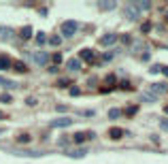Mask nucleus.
I'll list each match as a JSON object with an SVG mask.
<instances>
[{
    "mask_svg": "<svg viewBox=\"0 0 168 164\" xmlns=\"http://www.w3.org/2000/svg\"><path fill=\"white\" fill-rule=\"evenodd\" d=\"M77 28H79V24H77V21H73V19H68V21L62 24V34H64L66 39H68V36H73V34L77 32Z\"/></svg>",
    "mask_w": 168,
    "mask_h": 164,
    "instance_id": "obj_1",
    "label": "nucleus"
},
{
    "mask_svg": "<svg viewBox=\"0 0 168 164\" xmlns=\"http://www.w3.org/2000/svg\"><path fill=\"white\" fill-rule=\"evenodd\" d=\"M117 83V77L115 75H109L107 79H104V83H102V87H100V92L102 94H109V92H113V85Z\"/></svg>",
    "mask_w": 168,
    "mask_h": 164,
    "instance_id": "obj_2",
    "label": "nucleus"
},
{
    "mask_svg": "<svg viewBox=\"0 0 168 164\" xmlns=\"http://www.w3.org/2000/svg\"><path fill=\"white\" fill-rule=\"evenodd\" d=\"M123 17L134 21L136 17H138V6H136V4H128V6H123Z\"/></svg>",
    "mask_w": 168,
    "mask_h": 164,
    "instance_id": "obj_3",
    "label": "nucleus"
},
{
    "mask_svg": "<svg viewBox=\"0 0 168 164\" xmlns=\"http://www.w3.org/2000/svg\"><path fill=\"white\" fill-rule=\"evenodd\" d=\"M32 58H34V64H38V66H45L47 62H49V53H45V51H36Z\"/></svg>",
    "mask_w": 168,
    "mask_h": 164,
    "instance_id": "obj_4",
    "label": "nucleus"
},
{
    "mask_svg": "<svg viewBox=\"0 0 168 164\" xmlns=\"http://www.w3.org/2000/svg\"><path fill=\"white\" fill-rule=\"evenodd\" d=\"M73 124V120L70 117H60V120H51L49 126H53V128H64V126H70Z\"/></svg>",
    "mask_w": 168,
    "mask_h": 164,
    "instance_id": "obj_5",
    "label": "nucleus"
},
{
    "mask_svg": "<svg viewBox=\"0 0 168 164\" xmlns=\"http://www.w3.org/2000/svg\"><path fill=\"white\" fill-rule=\"evenodd\" d=\"M115 41H117V36H115V34H104L102 39H100V45H104V47H111Z\"/></svg>",
    "mask_w": 168,
    "mask_h": 164,
    "instance_id": "obj_6",
    "label": "nucleus"
},
{
    "mask_svg": "<svg viewBox=\"0 0 168 164\" xmlns=\"http://www.w3.org/2000/svg\"><path fill=\"white\" fill-rule=\"evenodd\" d=\"M66 68L68 70H79V68H81V60H79V58H70L66 62Z\"/></svg>",
    "mask_w": 168,
    "mask_h": 164,
    "instance_id": "obj_7",
    "label": "nucleus"
},
{
    "mask_svg": "<svg viewBox=\"0 0 168 164\" xmlns=\"http://www.w3.org/2000/svg\"><path fill=\"white\" fill-rule=\"evenodd\" d=\"M15 32L11 28H0V41H9V39H13Z\"/></svg>",
    "mask_w": 168,
    "mask_h": 164,
    "instance_id": "obj_8",
    "label": "nucleus"
},
{
    "mask_svg": "<svg viewBox=\"0 0 168 164\" xmlns=\"http://www.w3.org/2000/svg\"><path fill=\"white\" fill-rule=\"evenodd\" d=\"M166 83H151V87H149V92H155V96L157 94H162V92H166Z\"/></svg>",
    "mask_w": 168,
    "mask_h": 164,
    "instance_id": "obj_9",
    "label": "nucleus"
},
{
    "mask_svg": "<svg viewBox=\"0 0 168 164\" xmlns=\"http://www.w3.org/2000/svg\"><path fill=\"white\" fill-rule=\"evenodd\" d=\"M92 136H94V134H92V132H87V134H85V132H77V134H75V136H73V139H75V141H77V143H83V141H85V139H92Z\"/></svg>",
    "mask_w": 168,
    "mask_h": 164,
    "instance_id": "obj_10",
    "label": "nucleus"
},
{
    "mask_svg": "<svg viewBox=\"0 0 168 164\" xmlns=\"http://www.w3.org/2000/svg\"><path fill=\"white\" fill-rule=\"evenodd\" d=\"M19 36H21L23 41H28L30 36H32V28H30V26H23V28L19 30Z\"/></svg>",
    "mask_w": 168,
    "mask_h": 164,
    "instance_id": "obj_11",
    "label": "nucleus"
},
{
    "mask_svg": "<svg viewBox=\"0 0 168 164\" xmlns=\"http://www.w3.org/2000/svg\"><path fill=\"white\" fill-rule=\"evenodd\" d=\"M66 153H68L70 158H83L87 151H85V149H70V151H66Z\"/></svg>",
    "mask_w": 168,
    "mask_h": 164,
    "instance_id": "obj_12",
    "label": "nucleus"
},
{
    "mask_svg": "<svg viewBox=\"0 0 168 164\" xmlns=\"http://www.w3.org/2000/svg\"><path fill=\"white\" fill-rule=\"evenodd\" d=\"M6 68H11V60L6 56H0V70H6Z\"/></svg>",
    "mask_w": 168,
    "mask_h": 164,
    "instance_id": "obj_13",
    "label": "nucleus"
},
{
    "mask_svg": "<svg viewBox=\"0 0 168 164\" xmlns=\"http://www.w3.org/2000/svg\"><path fill=\"white\" fill-rule=\"evenodd\" d=\"M0 85H2V87H9V90L17 87V83H15V81H9V79H4V77H0Z\"/></svg>",
    "mask_w": 168,
    "mask_h": 164,
    "instance_id": "obj_14",
    "label": "nucleus"
},
{
    "mask_svg": "<svg viewBox=\"0 0 168 164\" xmlns=\"http://www.w3.org/2000/svg\"><path fill=\"white\" fill-rule=\"evenodd\" d=\"M30 141H32V136H30V134H19V136H17V139H15V143H21V145L30 143Z\"/></svg>",
    "mask_w": 168,
    "mask_h": 164,
    "instance_id": "obj_15",
    "label": "nucleus"
},
{
    "mask_svg": "<svg viewBox=\"0 0 168 164\" xmlns=\"http://www.w3.org/2000/svg\"><path fill=\"white\" fill-rule=\"evenodd\" d=\"M81 58H83V60H92V58H94V51H92V49H83V51H81ZM81 58H79V60H81Z\"/></svg>",
    "mask_w": 168,
    "mask_h": 164,
    "instance_id": "obj_16",
    "label": "nucleus"
},
{
    "mask_svg": "<svg viewBox=\"0 0 168 164\" xmlns=\"http://www.w3.org/2000/svg\"><path fill=\"white\" fill-rule=\"evenodd\" d=\"M155 94H140V100H145V102H155Z\"/></svg>",
    "mask_w": 168,
    "mask_h": 164,
    "instance_id": "obj_17",
    "label": "nucleus"
},
{
    "mask_svg": "<svg viewBox=\"0 0 168 164\" xmlns=\"http://www.w3.org/2000/svg\"><path fill=\"white\" fill-rule=\"evenodd\" d=\"M98 6H100V9H104V11H111L113 6H117V2H100Z\"/></svg>",
    "mask_w": 168,
    "mask_h": 164,
    "instance_id": "obj_18",
    "label": "nucleus"
},
{
    "mask_svg": "<svg viewBox=\"0 0 168 164\" xmlns=\"http://www.w3.org/2000/svg\"><path fill=\"white\" fill-rule=\"evenodd\" d=\"M15 70H19V72H26V70H28V68H26V64H23V62H15V64H11Z\"/></svg>",
    "mask_w": 168,
    "mask_h": 164,
    "instance_id": "obj_19",
    "label": "nucleus"
},
{
    "mask_svg": "<svg viewBox=\"0 0 168 164\" xmlns=\"http://www.w3.org/2000/svg\"><path fill=\"white\" fill-rule=\"evenodd\" d=\"M109 134H111V139H119V136H121V134H123V132H121V130H119V128H113V130H111V132H109Z\"/></svg>",
    "mask_w": 168,
    "mask_h": 164,
    "instance_id": "obj_20",
    "label": "nucleus"
},
{
    "mask_svg": "<svg viewBox=\"0 0 168 164\" xmlns=\"http://www.w3.org/2000/svg\"><path fill=\"white\" fill-rule=\"evenodd\" d=\"M136 6H138V11L143 9V11H147V9H151V2H134Z\"/></svg>",
    "mask_w": 168,
    "mask_h": 164,
    "instance_id": "obj_21",
    "label": "nucleus"
},
{
    "mask_svg": "<svg viewBox=\"0 0 168 164\" xmlns=\"http://www.w3.org/2000/svg\"><path fill=\"white\" fill-rule=\"evenodd\" d=\"M119 115H121L119 109H111V111H109V117H111V120H115V117H119Z\"/></svg>",
    "mask_w": 168,
    "mask_h": 164,
    "instance_id": "obj_22",
    "label": "nucleus"
},
{
    "mask_svg": "<svg viewBox=\"0 0 168 164\" xmlns=\"http://www.w3.org/2000/svg\"><path fill=\"white\" fill-rule=\"evenodd\" d=\"M49 43L53 45V47H58V45L62 43V39H60V36H51V39H49Z\"/></svg>",
    "mask_w": 168,
    "mask_h": 164,
    "instance_id": "obj_23",
    "label": "nucleus"
},
{
    "mask_svg": "<svg viewBox=\"0 0 168 164\" xmlns=\"http://www.w3.org/2000/svg\"><path fill=\"white\" fill-rule=\"evenodd\" d=\"M138 113V107H128L126 109V115H136Z\"/></svg>",
    "mask_w": 168,
    "mask_h": 164,
    "instance_id": "obj_24",
    "label": "nucleus"
},
{
    "mask_svg": "<svg viewBox=\"0 0 168 164\" xmlns=\"http://www.w3.org/2000/svg\"><path fill=\"white\" fill-rule=\"evenodd\" d=\"M45 39H47V36L43 34V32H38V34H36V43H38V45H43V43H47Z\"/></svg>",
    "mask_w": 168,
    "mask_h": 164,
    "instance_id": "obj_25",
    "label": "nucleus"
},
{
    "mask_svg": "<svg viewBox=\"0 0 168 164\" xmlns=\"http://www.w3.org/2000/svg\"><path fill=\"white\" fill-rule=\"evenodd\" d=\"M0 102H11V94H0Z\"/></svg>",
    "mask_w": 168,
    "mask_h": 164,
    "instance_id": "obj_26",
    "label": "nucleus"
},
{
    "mask_svg": "<svg viewBox=\"0 0 168 164\" xmlns=\"http://www.w3.org/2000/svg\"><path fill=\"white\" fill-rule=\"evenodd\" d=\"M113 58H115V53H113V51H109V53H104V56H102L104 62H109V60H113Z\"/></svg>",
    "mask_w": 168,
    "mask_h": 164,
    "instance_id": "obj_27",
    "label": "nucleus"
},
{
    "mask_svg": "<svg viewBox=\"0 0 168 164\" xmlns=\"http://www.w3.org/2000/svg\"><path fill=\"white\" fill-rule=\"evenodd\" d=\"M140 49H143V43H134V45H132V51H140Z\"/></svg>",
    "mask_w": 168,
    "mask_h": 164,
    "instance_id": "obj_28",
    "label": "nucleus"
},
{
    "mask_svg": "<svg viewBox=\"0 0 168 164\" xmlns=\"http://www.w3.org/2000/svg\"><path fill=\"white\" fill-rule=\"evenodd\" d=\"M79 94H81V90H79L77 85H75V87H70V96H79Z\"/></svg>",
    "mask_w": 168,
    "mask_h": 164,
    "instance_id": "obj_29",
    "label": "nucleus"
},
{
    "mask_svg": "<svg viewBox=\"0 0 168 164\" xmlns=\"http://www.w3.org/2000/svg\"><path fill=\"white\" fill-rule=\"evenodd\" d=\"M140 30H143V32H149V30H151V21H145V24H143V28H140Z\"/></svg>",
    "mask_w": 168,
    "mask_h": 164,
    "instance_id": "obj_30",
    "label": "nucleus"
},
{
    "mask_svg": "<svg viewBox=\"0 0 168 164\" xmlns=\"http://www.w3.org/2000/svg\"><path fill=\"white\" fill-rule=\"evenodd\" d=\"M51 60H53L56 62V64H60V62H62V56H60V53H56V56H49Z\"/></svg>",
    "mask_w": 168,
    "mask_h": 164,
    "instance_id": "obj_31",
    "label": "nucleus"
},
{
    "mask_svg": "<svg viewBox=\"0 0 168 164\" xmlns=\"http://www.w3.org/2000/svg\"><path fill=\"white\" fill-rule=\"evenodd\" d=\"M160 126H162V130H168V120H162Z\"/></svg>",
    "mask_w": 168,
    "mask_h": 164,
    "instance_id": "obj_32",
    "label": "nucleus"
},
{
    "mask_svg": "<svg viewBox=\"0 0 168 164\" xmlns=\"http://www.w3.org/2000/svg\"><path fill=\"white\" fill-rule=\"evenodd\" d=\"M68 83H70V79H60L58 81V85H68Z\"/></svg>",
    "mask_w": 168,
    "mask_h": 164,
    "instance_id": "obj_33",
    "label": "nucleus"
},
{
    "mask_svg": "<svg viewBox=\"0 0 168 164\" xmlns=\"http://www.w3.org/2000/svg\"><path fill=\"white\" fill-rule=\"evenodd\" d=\"M162 72H166V75H168V66H164V68H162Z\"/></svg>",
    "mask_w": 168,
    "mask_h": 164,
    "instance_id": "obj_34",
    "label": "nucleus"
},
{
    "mask_svg": "<svg viewBox=\"0 0 168 164\" xmlns=\"http://www.w3.org/2000/svg\"><path fill=\"white\" fill-rule=\"evenodd\" d=\"M164 111H166V115H168V105H166V107H164Z\"/></svg>",
    "mask_w": 168,
    "mask_h": 164,
    "instance_id": "obj_35",
    "label": "nucleus"
},
{
    "mask_svg": "<svg viewBox=\"0 0 168 164\" xmlns=\"http://www.w3.org/2000/svg\"><path fill=\"white\" fill-rule=\"evenodd\" d=\"M2 117H4V113H0V120H2Z\"/></svg>",
    "mask_w": 168,
    "mask_h": 164,
    "instance_id": "obj_36",
    "label": "nucleus"
},
{
    "mask_svg": "<svg viewBox=\"0 0 168 164\" xmlns=\"http://www.w3.org/2000/svg\"><path fill=\"white\" fill-rule=\"evenodd\" d=\"M166 19H168V11H166Z\"/></svg>",
    "mask_w": 168,
    "mask_h": 164,
    "instance_id": "obj_37",
    "label": "nucleus"
}]
</instances>
